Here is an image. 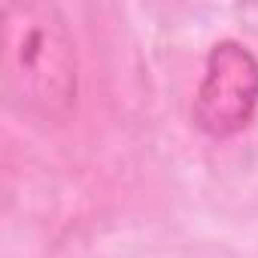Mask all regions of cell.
Wrapping results in <instances>:
<instances>
[{
	"label": "cell",
	"mask_w": 258,
	"mask_h": 258,
	"mask_svg": "<svg viewBox=\"0 0 258 258\" xmlns=\"http://www.w3.org/2000/svg\"><path fill=\"white\" fill-rule=\"evenodd\" d=\"M0 82L7 103L37 121H64L76 106L79 52L55 4H10L4 10Z\"/></svg>",
	"instance_id": "obj_1"
},
{
	"label": "cell",
	"mask_w": 258,
	"mask_h": 258,
	"mask_svg": "<svg viewBox=\"0 0 258 258\" xmlns=\"http://www.w3.org/2000/svg\"><path fill=\"white\" fill-rule=\"evenodd\" d=\"M258 112V58L237 40H219L195 91L191 121L213 140L243 134Z\"/></svg>",
	"instance_id": "obj_2"
}]
</instances>
